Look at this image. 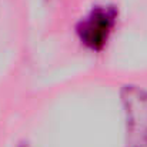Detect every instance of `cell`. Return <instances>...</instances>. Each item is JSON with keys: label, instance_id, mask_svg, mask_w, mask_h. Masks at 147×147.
I'll use <instances>...</instances> for the list:
<instances>
[{"label": "cell", "instance_id": "1", "mask_svg": "<svg viewBox=\"0 0 147 147\" xmlns=\"http://www.w3.org/2000/svg\"><path fill=\"white\" fill-rule=\"evenodd\" d=\"M121 100L127 120L126 147H147V92L126 86Z\"/></svg>", "mask_w": 147, "mask_h": 147}, {"label": "cell", "instance_id": "2", "mask_svg": "<svg viewBox=\"0 0 147 147\" xmlns=\"http://www.w3.org/2000/svg\"><path fill=\"white\" fill-rule=\"evenodd\" d=\"M116 23L117 10L113 6H97L79 23V40L89 50L100 51L107 45Z\"/></svg>", "mask_w": 147, "mask_h": 147}, {"label": "cell", "instance_id": "3", "mask_svg": "<svg viewBox=\"0 0 147 147\" xmlns=\"http://www.w3.org/2000/svg\"><path fill=\"white\" fill-rule=\"evenodd\" d=\"M22 147H27V146H22Z\"/></svg>", "mask_w": 147, "mask_h": 147}]
</instances>
